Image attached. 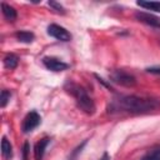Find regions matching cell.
<instances>
[{"mask_svg": "<svg viewBox=\"0 0 160 160\" xmlns=\"http://www.w3.org/2000/svg\"><path fill=\"white\" fill-rule=\"evenodd\" d=\"M1 154L6 160H10L12 158V146L6 136H2L1 140Z\"/></svg>", "mask_w": 160, "mask_h": 160, "instance_id": "obj_10", "label": "cell"}, {"mask_svg": "<svg viewBox=\"0 0 160 160\" xmlns=\"http://www.w3.org/2000/svg\"><path fill=\"white\" fill-rule=\"evenodd\" d=\"M18 64H19V58L16 55H14V54H8L4 58V65H5L6 69L12 70V69H15L18 66Z\"/></svg>", "mask_w": 160, "mask_h": 160, "instance_id": "obj_13", "label": "cell"}, {"mask_svg": "<svg viewBox=\"0 0 160 160\" xmlns=\"http://www.w3.org/2000/svg\"><path fill=\"white\" fill-rule=\"evenodd\" d=\"M160 108V102L156 99L142 98L136 95H121L114 99L109 106L110 112H130L142 114L156 110Z\"/></svg>", "mask_w": 160, "mask_h": 160, "instance_id": "obj_1", "label": "cell"}, {"mask_svg": "<svg viewBox=\"0 0 160 160\" xmlns=\"http://www.w3.org/2000/svg\"><path fill=\"white\" fill-rule=\"evenodd\" d=\"M15 36H16L18 41L25 42V44H30V42H32L34 39H35V35H34L32 32H30V31H26V30L18 31V32L15 34Z\"/></svg>", "mask_w": 160, "mask_h": 160, "instance_id": "obj_11", "label": "cell"}, {"mask_svg": "<svg viewBox=\"0 0 160 160\" xmlns=\"http://www.w3.org/2000/svg\"><path fill=\"white\" fill-rule=\"evenodd\" d=\"M66 89L75 98L78 106L82 111H85L86 114H94L95 112V104L82 86L76 85L74 82H69V88H66Z\"/></svg>", "mask_w": 160, "mask_h": 160, "instance_id": "obj_2", "label": "cell"}, {"mask_svg": "<svg viewBox=\"0 0 160 160\" xmlns=\"http://www.w3.org/2000/svg\"><path fill=\"white\" fill-rule=\"evenodd\" d=\"M140 160H160V145L151 148Z\"/></svg>", "mask_w": 160, "mask_h": 160, "instance_id": "obj_14", "label": "cell"}, {"mask_svg": "<svg viewBox=\"0 0 160 160\" xmlns=\"http://www.w3.org/2000/svg\"><path fill=\"white\" fill-rule=\"evenodd\" d=\"M49 141H50L49 138H42L41 140H39L35 144V146H34V158H35V160H42L44 154H45V149H46Z\"/></svg>", "mask_w": 160, "mask_h": 160, "instance_id": "obj_8", "label": "cell"}, {"mask_svg": "<svg viewBox=\"0 0 160 160\" xmlns=\"http://www.w3.org/2000/svg\"><path fill=\"white\" fill-rule=\"evenodd\" d=\"M42 64L45 65L46 69H49L51 71H55V72L64 71V70H66L69 68V65L66 62H64L62 60H60V59H58L55 56H45V58H42Z\"/></svg>", "mask_w": 160, "mask_h": 160, "instance_id": "obj_6", "label": "cell"}, {"mask_svg": "<svg viewBox=\"0 0 160 160\" xmlns=\"http://www.w3.org/2000/svg\"><path fill=\"white\" fill-rule=\"evenodd\" d=\"M40 121H41L40 115L36 111H30L24 118L22 124H21V129H22L24 132H30V131H32L40 124Z\"/></svg>", "mask_w": 160, "mask_h": 160, "instance_id": "obj_5", "label": "cell"}, {"mask_svg": "<svg viewBox=\"0 0 160 160\" xmlns=\"http://www.w3.org/2000/svg\"><path fill=\"white\" fill-rule=\"evenodd\" d=\"M135 18L136 20H139L140 22H144L151 28H158L160 29V18L156 15H152L150 12L146 11H136L135 12Z\"/></svg>", "mask_w": 160, "mask_h": 160, "instance_id": "obj_7", "label": "cell"}, {"mask_svg": "<svg viewBox=\"0 0 160 160\" xmlns=\"http://www.w3.org/2000/svg\"><path fill=\"white\" fill-rule=\"evenodd\" d=\"M1 11H2L4 18L8 21H14L16 19V16H18L16 10L12 6H10L9 4H6V2H1Z\"/></svg>", "mask_w": 160, "mask_h": 160, "instance_id": "obj_9", "label": "cell"}, {"mask_svg": "<svg viewBox=\"0 0 160 160\" xmlns=\"http://www.w3.org/2000/svg\"><path fill=\"white\" fill-rule=\"evenodd\" d=\"M28 152H29V142H25L24 148H22V158H24V160H28Z\"/></svg>", "mask_w": 160, "mask_h": 160, "instance_id": "obj_17", "label": "cell"}, {"mask_svg": "<svg viewBox=\"0 0 160 160\" xmlns=\"http://www.w3.org/2000/svg\"><path fill=\"white\" fill-rule=\"evenodd\" d=\"M48 4H49V6H51V8L54 9V11H56V12H59V14H65V9L62 8L61 4L56 2V1H49Z\"/></svg>", "mask_w": 160, "mask_h": 160, "instance_id": "obj_16", "label": "cell"}, {"mask_svg": "<svg viewBox=\"0 0 160 160\" xmlns=\"http://www.w3.org/2000/svg\"><path fill=\"white\" fill-rule=\"evenodd\" d=\"M110 79L112 82L122 85V86H134L136 84L135 76H132L131 74L126 72L125 70H120V69L112 70L110 72Z\"/></svg>", "mask_w": 160, "mask_h": 160, "instance_id": "obj_3", "label": "cell"}, {"mask_svg": "<svg viewBox=\"0 0 160 160\" xmlns=\"http://www.w3.org/2000/svg\"><path fill=\"white\" fill-rule=\"evenodd\" d=\"M140 8H144L146 10H152V11H156V12H160V1H138L136 2Z\"/></svg>", "mask_w": 160, "mask_h": 160, "instance_id": "obj_12", "label": "cell"}, {"mask_svg": "<svg viewBox=\"0 0 160 160\" xmlns=\"http://www.w3.org/2000/svg\"><path fill=\"white\" fill-rule=\"evenodd\" d=\"M146 71L148 72H150V74H160V66H152V68H148L146 69Z\"/></svg>", "mask_w": 160, "mask_h": 160, "instance_id": "obj_18", "label": "cell"}, {"mask_svg": "<svg viewBox=\"0 0 160 160\" xmlns=\"http://www.w3.org/2000/svg\"><path fill=\"white\" fill-rule=\"evenodd\" d=\"M99 160H110V156H109V154H108V152L105 151V152L102 154V156H101V158H100Z\"/></svg>", "mask_w": 160, "mask_h": 160, "instance_id": "obj_19", "label": "cell"}, {"mask_svg": "<svg viewBox=\"0 0 160 160\" xmlns=\"http://www.w3.org/2000/svg\"><path fill=\"white\" fill-rule=\"evenodd\" d=\"M10 98H11L10 91H8V90H2V91H1V96H0V106H1V108H5L6 104L9 102Z\"/></svg>", "mask_w": 160, "mask_h": 160, "instance_id": "obj_15", "label": "cell"}, {"mask_svg": "<svg viewBox=\"0 0 160 160\" xmlns=\"http://www.w3.org/2000/svg\"><path fill=\"white\" fill-rule=\"evenodd\" d=\"M48 34L60 41H70L71 40V34L65 28H62L58 24H50L48 26Z\"/></svg>", "mask_w": 160, "mask_h": 160, "instance_id": "obj_4", "label": "cell"}]
</instances>
